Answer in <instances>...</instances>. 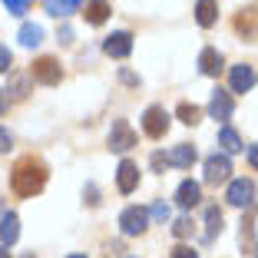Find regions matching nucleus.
Segmentation results:
<instances>
[{
	"instance_id": "obj_1",
	"label": "nucleus",
	"mask_w": 258,
	"mask_h": 258,
	"mask_svg": "<svg viewBox=\"0 0 258 258\" xmlns=\"http://www.w3.org/2000/svg\"><path fill=\"white\" fill-rule=\"evenodd\" d=\"M10 185H14V192H17L20 199L37 196V192L46 185V166H43L40 159H33V156H23V159L14 166Z\"/></svg>"
},
{
	"instance_id": "obj_2",
	"label": "nucleus",
	"mask_w": 258,
	"mask_h": 258,
	"mask_svg": "<svg viewBox=\"0 0 258 258\" xmlns=\"http://www.w3.org/2000/svg\"><path fill=\"white\" fill-rule=\"evenodd\" d=\"M119 228H122V235H143L146 228H149V212H146L143 205H129V209H122L119 215Z\"/></svg>"
},
{
	"instance_id": "obj_3",
	"label": "nucleus",
	"mask_w": 258,
	"mask_h": 258,
	"mask_svg": "<svg viewBox=\"0 0 258 258\" xmlns=\"http://www.w3.org/2000/svg\"><path fill=\"white\" fill-rule=\"evenodd\" d=\"M166 129H169V113L162 106H149L143 113V133L149 139H162V136H166Z\"/></svg>"
},
{
	"instance_id": "obj_4",
	"label": "nucleus",
	"mask_w": 258,
	"mask_h": 258,
	"mask_svg": "<svg viewBox=\"0 0 258 258\" xmlns=\"http://www.w3.org/2000/svg\"><path fill=\"white\" fill-rule=\"evenodd\" d=\"M30 76L37 80V83H43V86H56L63 80V70H60V63H56L53 56H40V60L33 63Z\"/></svg>"
},
{
	"instance_id": "obj_5",
	"label": "nucleus",
	"mask_w": 258,
	"mask_h": 258,
	"mask_svg": "<svg viewBox=\"0 0 258 258\" xmlns=\"http://www.w3.org/2000/svg\"><path fill=\"white\" fill-rule=\"evenodd\" d=\"M136 133H133V126H129L126 119H116L113 122V129H109V149L113 152H126V149H133L136 146Z\"/></svg>"
},
{
	"instance_id": "obj_6",
	"label": "nucleus",
	"mask_w": 258,
	"mask_h": 258,
	"mask_svg": "<svg viewBox=\"0 0 258 258\" xmlns=\"http://www.w3.org/2000/svg\"><path fill=\"white\" fill-rule=\"evenodd\" d=\"M228 172H232V162H228V156L215 152V156H209V159H205V182H209V185L225 182Z\"/></svg>"
},
{
	"instance_id": "obj_7",
	"label": "nucleus",
	"mask_w": 258,
	"mask_h": 258,
	"mask_svg": "<svg viewBox=\"0 0 258 258\" xmlns=\"http://www.w3.org/2000/svg\"><path fill=\"white\" fill-rule=\"evenodd\" d=\"M228 83H232V93H248L251 86L258 83L255 67H248V63H238V67H232V73H228Z\"/></svg>"
},
{
	"instance_id": "obj_8",
	"label": "nucleus",
	"mask_w": 258,
	"mask_h": 258,
	"mask_svg": "<svg viewBox=\"0 0 258 258\" xmlns=\"http://www.w3.org/2000/svg\"><path fill=\"white\" fill-rule=\"evenodd\" d=\"M103 53L113 56V60H126V56L133 53V33L119 30V33H113V37H106V43H103Z\"/></svg>"
},
{
	"instance_id": "obj_9",
	"label": "nucleus",
	"mask_w": 258,
	"mask_h": 258,
	"mask_svg": "<svg viewBox=\"0 0 258 258\" xmlns=\"http://www.w3.org/2000/svg\"><path fill=\"white\" fill-rule=\"evenodd\" d=\"M116 185H119L122 196H129V192L136 189L139 185V166L136 162H129V159L119 162V169H116Z\"/></svg>"
},
{
	"instance_id": "obj_10",
	"label": "nucleus",
	"mask_w": 258,
	"mask_h": 258,
	"mask_svg": "<svg viewBox=\"0 0 258 258\" xmlns=\"http://www.w3.org/2000/svg\"><path fill=\"white\" fill-rule=\"evenodd\" d=\"M225 199L232 205H238V209H245V205H251V199H255V185H251L248 179H235V182L228 185Z\"/></svg>"
},
{
	"instance_id": "obj_11",
	"label": "nucleus",
	"mask_w": 258,
	"mask_h": 258,
	"mask_svg": "<svg viewBox=\"0 0 258 258\" xmlns=\"http://www.w3.org/2000/svg\"><path fill=\"white\" fill-rule=\"evenodd\" d=\"M232 109H235V103H232V93L215 90V93H212V103H209V116H212V119H228V116H232Z\"/></svg>"
},
{
	"instance_id": "obj_12",
	"label": "nucleus",
	"mask_w": 258,
	"mask_h": 258,
	"mask_svg": "<svg viewBox=\"0 0 258 258\" xmlns=\"http://www.w3.org/2000/svg\"><path fill=\"white\" fill-rule=\"evenodd\" d=\"M235 33L245 40H258V10H242L235 17Z\"/></svg>"
},
{
	"instance_id": "obj_13",
	"label": "nucleus",
	"mask_w": 258,
	"mask_h": 258,
	"mask_svg": "<svg viewBox=\"0 0 258 258\" xmlns=\"http://www.w3.org/2000/svg\"><path fill=\"white\" fill-rule=\"evenodd\" d=\"M0 238H4V248H10V245L20 238V219H17V212L0 215Z\"/></svg>"
},
{
	"instance_id": "obj_14",
	"label": "nucleus",
	"mask_w": 258,
	"mask_h": 258,
	"mask_svg": "<svg viewBox=\"0 0 258 258\" xmlns=\"http://www.w3.org/2000/svg\"><path fill=\"white\" fill-rule=\"evenodd\" d=\"M199 70H202L205 76H219L222 73V53L215 50V46H205L202 53H199Z\"/></svg>"
},
{
	"instance_id": "obj_15",
	"label": "nucleus",
	"mask_w": 258,
	"mask_h": 258,
	"mask_svg": "<svg viewBox=\"0 0 258 258\" xmlns=\"http://www.w3.org/2000/svg\"><path fill=\"white\" fill-rule=\"evenodd\" d=\"M196 20H199V27H212V23L219 20V4H215V0H199L196 4Z\"/></svg>"
},
{
	"instance_id": "obj_16",
	"label": "nucleus",
	"mask_w": 258,
	"mask_h": 258,
	"mask_svg": "<svg viewBox=\"0 0 258 258\" xmlns=\"http://www.w3.org/2000/svg\"><path fill=\"white\" fill-rule=\"evenodd\" d=\"M175 202L182 205V209H192V205H199V182L185 179V182L175 189Z\"/></svg>"
},
{
	"instance_id": "obj_17",
	"label": "nucleus",
	"mask_w": 258,
	"mask_h": 258,
	"mask_svg": "<svg viewBox=\"0 0 258 258\" xmlns=\"http://www.w3.org/2000/svg\"><path fill=\"white\" fill-rule=\"evenodd\" d=\"M166 162H172V166H192V162H196V146H175V149L172 152H169V156H166Z\"/></svg>"
},
{
	"instance_id": "obj_18",
	"label": "nucleus",
	"mask_w": 258,
	"mask_h": 258,
	"mask_svg": "<svg viewBox=\"0 0 258 258\" xmlns=\"http://www.w3.org/2000/svg\"><path fill=\"white\" fill-rule=\"evenodd\" d=\"M106 17H109V4L106 0H90V4H86V23L99 27V23H106Z\"/></svg>"
},
{
	"instance_id": "obj_19",
	"label": "nucleus",
	"mask_w": 258,
	"mask_h": 258,
	"mask_svg": "<svg viewBox=\"0 0 258 258\" xmlns=\"http://www.w3.org/2000/svg\"><path fill=\"white\" fill-rule=\"evenodd\" d=\"M83 7V0H46V10L53 17H70Z\"/></svg>"
},
{
	"instance_id": "obj_20",
	"label": "nucleus",
	"mask_w": 258,
	"mask_h": 258,
	"mask_svg": "<svg viewBox=\"0 0 258 258\" xmlns=\"http://www.w3.org/2000/svg\"><path fill=\"white\" fill-rule=\"evenodd\" d=\"M20 43L23 46H40L43 43V27H40V23H23L20 27Z\"/></svg>"
},
{
	"instance_id": "obj_21",
	"label": "nucleus",
	"mask_w": 258,
	"mask_h": 258,
	"mask_svg": "<svg viewBox=\"0 0 258 258\" xmlns=\"http://www.w3.org/2000/svg\"><path fill=\"white\" fill-rule=\"evenodd\" d=\"M219 146H222L225 152H242V149H245V146H242V136H238L232 126H225V129L219 133Z\"/></svg>"
},
{
	"instance_id": "obj_22",
	"label": "nucleus",
	"mask_w": 258,
	"mask_h": 258,
	"mask_svg": "<svg viewBox=\"0 0 258 258\" xmlns=\"http://www.w3.org/2000/svg\"><path fill=\"white\" fill-rule=\"evenodd\" d=\"M205 222H209V238H215L222 232V212L215 209V205H209V209H205Z\"/></svg>"
},
{
	"instance_id": "obj_23",
	"label": "nucleus",
	"mask_w": 258,
	"mask_h": 258,
	"mask_svg": "<svg viewBox=\"0 0 258 258\" xmlns=\"http://www.w3.org/2000/svg\"><path fill=\"white\" fill-rule=\"evenodd\" d=\"M175 113H179V119H182L185 126H196V122H199V109L189 106V103H179V109H175Z\"/></svg>"
},
{
	"instance_id": "obj_24",
	"label": "nucleus",
	"mask_w": 258,
	"mask_h": 258,
	"mask_svg": "<svg viewBox=\"0 0 258 258\" xmlns=\"http://www.w3.org/2000/svg\"><path fill=\"white\" fill-rule=\"evenodd\" d=\"M7 93H14L17 99H23L27 96V76H10V90Z\"/></svg>"
},
{
	"instance_id": "obj_25",
	"label": "nucleus",
	"mask_w": 258,
	"mask_h": 258,
	"mask_svg": "<svg viewBox=\"0 0 258 258\" xmlns=\"http://www.w3.org/2000/svg\"><path fill=\"white\" fill-rule=\"evenodd\" d=\"M172 235H175V238H189V235H192V219H175Z\"/></svg>"
},
{
	"instance_id": "obj_26",
	"label": "nucleus",
	"mask_w": 258,
	"mask_h": 258,
	"mask_svg": "<svg viewBox=\"0 0 258 258\" xmlns=\"http://www.w3.org/2000/svg\"><path fill=\"white\" fill-rule=\"evenodd\" d=\"M242 245H245V251H255V228H251V219L245 222V228H242Z\"/></svg>"
},
{
	"instance_id": "obj_27",
	"label": "nucleus",
	"mask_w": 258,
	"mask_h": 258,
	"mask_svg": "<svg viewBox=\"0 0 258 258\" xmlns=\"http://www.w3.org/2000/svg\"><path fill=\"white\" fill-rule=\"evenodd\" d=\"M4 4H7V10H10V14H17V17L27 14V7H30V0H4Z\"/></svg>"
},
{
	"instance_id": "obj_28",
	"label": "nucleus",
	"mask_w": 258,
	"mask_h": 258,
	"mask_svg": "<svg viewBox=\"0 0 258 258\" xmlns=\"http://www.w3.org/2000/svg\"><path fill=\"white\" fill-rule=\"evenodd\" d=\"M152 219L166 222V219H169V205H166V202H156V205H152Z\"/></svg>"
},
{
	"instance_id": "obj_29",
	"label": "nucleus",
	"mask_w": 258,
	"mask_h": 258,
	"mask_svg": "<svg viewBox=\"0 0 258 258\" xmlns=\"http://www.w3.org/2000/svg\"><path fill=\"white\" fill-rule=\"evenodd\" d=\"M172 258H199V255L189 248V245H175V248H172Z\"/></svg>"
},
{
	"instance_id": "obj_30",
	"label": "nucleus",
	"mask_w": 258,
	"mask_h": 258,
	"mask_svg": "<svg viewBox=\"0 0 258 258\" xmlns=\"http://www.w3.org/2000/svg\"><path fill=\"white\" fill-rule=\"evenodd\" d=\"M10 60H14L10 50H7V46H0V73H7V70H10Z\"/></svg>"
},
{
	"instance_id": "obj_31",
	"label": "nucleus",
	"mask_w": 258,
	"mask_h": 258,
	"mask_svg": "<svg viewBox=\"0 0 258 258\" xmlns=\"http://www.w3.org/2000/svg\"><path fill=\"white\" fill-rule=\"evenodd\" d=\"M10 146H14V139H10V133H7V129L0 126V152H7Z\"/></svg>"
},
{
	"instance_id": "obj_32",
	"label": "nucleus",
	"mask_w": 258,
	"mask_h": 258,
	"mask_svg": "<svg viewBox=\"0 0 258 258\" xmlns=\"http://www.w3.org/2000/svg\"><path fill=\"white\" fill-rule=\"evenodd\" d=\"M248 162L258 169V146H248Z\"/></svg>"
},
{
	"instance_id": "obj_33",
	"label": "nucleus",
	"mask_w": 258,
	"mask_h": 258,
	"mask_svg": "<svg viewBox=\"0 0 258 258\" xmlns=\"http://www.w3.org/2000/svg\"><path fill=\"white\" fill-rule=\"evenodd\" d=\"M7 106H10V99H7V93H4V90H0V116H4V113H7Z\"/></svg>"
},
{
	"instance_id": "obj_34",
	"label": "nucleus",
	"mask_w": 258,
	"mask_h": 258,
	"mask_svg": "<svg viewBox=\"0 0 258 258\" xmlns=\"http://www.w3.org/2000/svg\"><path fill=\"white\" fill-rule=\"evenodd\" d=\"M162 162H166V156H162V152H156V156H152V169H162Z\"/></svg>"
},
{
	"instance_id": "obj_35",
	"label": "nucleus",
	"mask_w": 258,
	"mask_h": 258,
	"mask_svg": "<svg viewBox=\"0 0 258 258\" xmlns=\"http://www.w3.org/2000/svg\"><path fill=\"white\" fill-rule=\"evenodd\" d=\"M0 258H10V251H7V248H4V245H0Z\"/></svg>"
},
{
	"instance_id": "obj_36",
	"label": "nucleus",
	"mask_w": 258,
	"mask_h": 258,
	"mask_svg": "<svg viewBox=\"0 0 258 258\" xmlns=\"http://www.w3.org/2000/svg\"><path fill=\"white\" fill-rule=\"evenodd\" d=\"M70 258H86V255H70Z\"/></svg>"
},
{
	"instance_id": "obj_37",
	"label": "nucleus",
	"mask_w": 258,
	"mask_h": 258,
	"mask_svg": "<svg viewBox=\"0 0 258 258\" xmlns=\"http://www.w3.org/2000/svg\"><path fill=\"white\" fill-rule=\"evenodd\" d=\"M0 215H4V209H0Z\"/></svg>"
}]
</instances>
